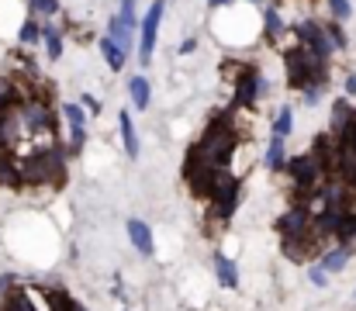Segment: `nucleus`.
I'll return each instance as SVG.
<instances>
[{
  "label": "nucleus",
  "instance_id": "1",
  "mask_svg": "<svg viewBox=\"0 0 356 311\" xmlns=\"http://www.w3.org/2000/svg\"><path fill=\"white\" fill-rule=\"evenodd\" d=\"M191 149H194L208 166H215V170H229V163H232V156H236V149H238L236 107L225 111V114H218V118H211V125L204 128L201 142L191 145Z\"/></svg>",
  "mask_w": 356,
  "mask_h": 311
},
{
  "label": "nucleus",
  "instance_id": "2",
  "mask_svg": "<svg viewBox=\"0 0 356 311\" xmlns=\"http://www.w3.org/2000/svg\"><path fill=\"white\" fill-rule=\"evenodd\" d=\"M284 66H287V83L298 87V90H312V87H325L329 83V63L318 59V56H312L301 45L287 49Z\"/></svg>",
  "mask_w": 356,
  "mask_h": 311
},
{
  "label": "nucleus",
  "instance_id": "3",
  "mask_svg": "<svg viewBox=\"0 0 356 311\" xmlns=\"http://www.w3.org/2000/svg\"><path fill=\"white\" fill-rule=\"evenodd\" d=\"M225 77L232 80V107H252L270 94V80L259 73L256 63H225Z\"/></svg>",
  "mask_w": 356,
  "mask_h": 311
},
{
  "label": "nucleus",
  "instance_id": "4",
  "mask_svg": "<svg viewBox=\"0 0 356 311\" xmlns=\"http://www.w3.org/2000/svg\"><path fill=\"white\" fill-rule=\"evenodd\" d=\"M284 170H287V177H291V184H294V198L312 194V191L325 180V170H322L308 152H301V156L287 159V163H284Z\"/></svg>",
  "mask_w": 356,
  "mask_h": 311
},
{
  "label": "nucleus",
  "instance_id": "5",
  "mask_svg": "<svg viewBox=\"0 0 356 311\" xmlns=\"http://www.w3.org/2000/svg\"><path fill=\"white\" fill-rule=\"evenodd\" d=\"M163 10H166V0H152V7L145 10V17H142V24H138V63H142V66L152 63V49H156V38H159Z\"/></svg>",
  "mask_w": 356,
  "mask_h": 311
},
{
  "label": "nucleus",
  "instance_id": "6",
  "mask_svg": "<svg viewBox=\"0 0 356 311\" xmlns=\"http://www.w3.org/2000/svg\"><path fill=\"white\" fill-rule=\"evenodd\" d=\"M208 201L215 205V214H218L222 221H229V218H232V211H236V205H238V177L236 173L218 170V177H215V187H211Z\"/></svg>",
  "mask_w": 356,
  "mask_h": 311
},
{
  "label": "nucleus",
  "instance_id": "7",
  "mask_svg": "<svg viewBox=\"0 0 356 311\" xmlns=\"http://www.w3.org/2000/svg\"><path fill=\"white\" fill-rule=\"evenodd\" d=\"M294 38H298L301 49H308L312 56H318V59H325V63H329V56L336 52L332 42H329V35H325V28H322V21H298V24H294Z\"/></svg>",
  "mask_w": 356,
  "mask_h": 311
},
{
  "label": "nucleus",
  "instance_id": "8",
  "mask_svg": "<svg viewBox=\"0 0 356 311\" xmlns=\"http://www.w3.org/2000/svg\"><path fill=\"white\" fill-rule=\"evenodd\" d=\"M66 121H70V145H66V156H80L83 145H87V111L76 101H70L63 107Z\"/></svg>",
  "mask_w": 356,
  "mask_h": 311
},
{
  "label": "nucleus",
  "instance_id": "9",
  "mask_svg": "<svg viewBox=\"0 0 356 311\" xmlns=\"http://www.w3.org/2000/svg\"><path fill=\"white\" fill-rule=\"evenodd\" d=\"M124 232H128V239H131V246L138 249V256H152V232H149V225L142 221V218H128V225H124Z\"/></svg>",
  "mask_w": 356,
  "mask_h": 311
},
{
  "label": "nucleus",
  "instance_id": "10",
  "mask_svg": "<svg viewBox=\"0 0 356 311\" xmlns=\"http://www.w3.org/2000/svg\"><path fill=\"white\" fill-rule=\"evenodd\" d=\"M118 131H121V145H124L128 159H138V131H135V121H131L128 107L118 114Z\"/></svg>",
  "mask_w": 356,
  "mask_h": 311
},
{
  "label": "nucleus",
  "instance_id": "11",
  "mask_svg": "<svg viewBox=\"0 0 356 311\" xmlns=\"http://www.w3.org/2000/svg\"><path fill=\"white\" fill-rule=\"evenodd\" d=\"M346 263H350V246H336V249H325L322 256H318V266L332 277V273H339V270H346Z\"/></svg>",
  "mask_w": 356,
  "mask_h": 311
},
{
  "label": "nucleus",
  "instance_id": "12",
  "mask_svg": "<svg viewBox=\"0 0 356 311\" xmlns=\"http://www.w3.org/2000/svg\"><path fill=\"white\" fill-rule=\"evenodd\" d=\"M21 101H24V90H21V83H14V80L0 77V114H7L10 107H17Z\"/></svg>",
  "mask_w": 356,
  "mask_h": 311
},
{
  "label": "nucleus",
  "instance_id": "13",
  "mask_svg": "<svg viewBox=\"0 0 356 311\" xmlns=\"http://www.w3.org/2000/svg\"><path fill=\"white\" fill-rule=\"evenodd\" d=\"M215 273H218V280H222L225 291H236L238 287V273H236V266H232V260H229L225 253H215Z\"/></svg>",
  "mask_w": 356,
  "mask_h": 311
},
{
  "label": "nucleus",
  "instance_id": "14",
  "mask_svg": "<svg viewBox=\"0 0 356 311\" xmlns=\"http://www.w3.org/2000/svg\"><path fill=\"white\" fill-rule=\"evenodd\" d=\"M350 114H353V107H350V97H339V101L332 104V114H329V135H339L343 131V125L350 121Z\"/></svg>",
  "mask_w": 356,
  "mask_h": 311
},
{
  "label": "nucleus",
  "instance_id": "15",
  "mask_svg": "<svg viewBox=\"0 0 356 311\" xmlns=\"http://www.w3.org/2000/svg\"><path fill=\"white\" fill-rule=\"evenodd\" d=\"M149 94H152V90H149V80H145V77H131V80H128V97H131V104H135L138 111L149 107Z\"/></svg>",
  "mask_w": 356,
  "mask_h": 311
},
{
  "label": "nucleus",
  "instance_id": "16",
  "mask_svg": "<svg viewBox=\"0 0 356 311\" xmlns=\"http://www.w3.org/2000/svg\"><path fill=\"white\" fill-rule=\"evenodd\" d=\"M42 42H45L49 59L56 63V59L63 56V31H59V28H52V24H42Z\"/></svg>",
  "mask_w": 356,
  "mask_h": 311
},
{
  "label": "nucleus",
  "instance_id": "17",
  "mask_svg": "<svg viewBox=\"0 0 356 311\" xmlns=\"http://www.w3.org/2000/svg\"><path fill=\"white\" fill-rule=\"evenodd\" d=\"M284 156H287V149H284V138H270V145H266V166L273 170V173H280L284 170Z\"/></svg>",
  "mask_w": 356,
  "mask_h": 311
},
{
  "label": "nucleus",
  "instance_id": "18",
  "mask_svg": "<svg viewBox=\"0 0 356 311\" xmlns=\"http://www.w3.org/2000/svg\"><path fill=\"white\" fill-rule=\"evenodd\" d=\"M101 52H104V59H108V66H111L115 73H118V70H124V63H128V56L121 52V49H118V45H115V42H111V38H108V35L101 38Z\"/></svg>",
  "mask_w": 356,
  "mask_h": 311
},
{
  "label": "nucleus",
  "instance_id": "19",
  "mask_svg": "<svg viewBox=\"0 0 356 311\" xmlns=\"http://www.w3.org/2000/svg\"><path fill=\"white\" fill-rule=\"evenodd\" d=\"M291 125H294V111H291V104H284V107L277 111L273 135H277V138H287V135H291Z\"/></svg>",
  "mask_w": 356,
  "mask_h": 311
},
{
  "label": "nucleus",
  "instance_id": "20",
  "mask_svg": "<svg viewBox=\"0 0 356 311\" xmlns=\"http://www.w3.org/2000/svg\"><path fill=\"white\" fill-rule=\"evenodd\" d=\"M263 21H266V35H270V42H277V38L284 35V17L277 14V7H266V10H263Z\"/></svg>",
  "mask_w": 356,
  "mask_h": 311
},
{
  "label": "nucleus",
  "instance_id": "21",
  "mask_svg": "<svg viewBox=\"0 0 356 311\" xmlns=\"http://www.w3.org/2000/svg\"><path fill=\"white\" fill-rule=\"evenodd\" d=\"M28 10H31V17H56L63 7H59V0H28Z\"/></svg>",
  "mask_w": 356,
  "mask_h": 311
},
{
  "label": "nucleus",
  "instance_id": "22",
  "mask_svg": "<svg viewBox=\"0 0 356 311\" xmlns=\"http://www.w3.org/2000/svg\"><path fill=\"white\" fill-rule=\"evenodd\" d=\"M17 38H21V45H35V42L42 38V24H38V17H28V21L21 24Z\"/></svg>",
  "mask_w": 356,
  "mask_h": 311
},
{
  "label": "nucleus",
  "instance_id": "23",
  "mask_svg": "<svg viewBox=\"0 0 356 311\" xmlns=\"http://www.w3.org/2000/svg\"><path fill=\"white\" fill-rule=\"evenodd\" d=\"M322 28H325V35H329L332 49H346V45H350V38H346V31H343V24H339V21H322Z\"/></svg>",
  "mask_w": 356,
  "mask_h": 311
},
{
  "label": "nucleus",
  "instance_id": "24",
  "mask_svg": "<svg viewBox=\"0 0 356 311\" xmlns=\"http://www.w3.org/2000/svg\"><path fill=\"white\" fill-rule=\"evenodd\" d=\"M118 17L121 24H128L131 31H135V24H138V14H135V0H118Z\"/></svg>",
  "mask_w": 356,
  "mask_h": 311
},
{
  "label": "nucleus",
  "instance_id": "25",
  "mask_svg": "<svg viewBox=\"0 0 356 311\" xmlns=\"http://www.w3.org/2000/svg\"><path fill=\"white\" fill-rule=\"evenodd\" d=\"M329 10H332L336 21H346V17L353 14V3H350V0H329Z\"/></svg>",
  "mask_w": 356,
  "mask_h": 311
},
{
  "label": "nucleus",
  "instance_id": "26",
  "mask_svg": "<svg viewBox=\"0 0 356 311\" xmlns=\"http://www.w3.org/2000/svg\"><path fill=\"white\" fill-rule=\"evenodd\" d=\"M308 280H312L315 287H329V273H325L318 263H315V266H308Z\"/></svg>",
  "mask_w": 356,
  "mask_h": 311
},
{
  "label": "nucleus",
  "instance_id": "27",
  "mask_svg": "<svg viewBox=\"0 0 356 311\" xmlns=\"http://www.w3.org/2000/svg\"><path fill=\"white\" fill-rule=\"evenodd\" d=\"M87 114H101V101L97 97H90V94H83V104H80Z\"/></svg>",
  "mask_w": 356,
  "mask_h": 311
},
{
  "label": "nucleus",
  "instance_id": "28",
  "mask_svg": "<svg viewBox=\"0 0 356 311\" xmlns=\"http://www.w3.org/2000/svg\"><path fill=\"white\" fill-rule=\"evenodd\" d=\"M194 49H197V42H194V38H184V42H180V49H177V52H180V56H191V52H194Z\"/></svg>",
  "mask_w": 356,
  "mask_h": 311
},
{
  "label": "nucleus",
  "instance_id": "29",
  "mask_svg": "<svg viewBox=\"0 0 356 311\" xmlns=\"http://www.w3.org/2000/svg\"><path fill=\"white\" fill-rule=\"evenodd\" d=\"M346 94H350V97L356 94V73H350V77H346Z\"/></svg>",
  "mask_w": 356,
  "mask_h": 311
},
{
  "label": "nucleus",
  "instance_id": "30",
  "mask_svg": "<svg viewBox=\"0 0 356 311\" xmlns=\"http://www.w3.org/2000/svg\"><path fill=\"white\" fill-rule=\"evenodd\" d=\"M225 3H232V0H208V7H225Z\"/></svg>",
  "mask_w": 356,
  "mask_h": 311
},
{
  "label": "nucleus",
  "instance_id": "31",
  "mask_svg": "<svg viewBox=\"0 0 356 311\" xmlns=\"http://www.w3.org/2000/svg\"><path fill=\"white\" fill-rule=\"evenodd\" d=\"M7 284H14V277H0V291H3Z\"/></svg>",
  "mask_w": 356,
  "mask_h": 311
},
{
  "label": "nucleus",
  "instance_id": "32",
  "mask_svg": "<svg viewBox=\"0 0 356 311\" xmlns=\"http://www.w3.org/2000/svg\"><path fill=\"white\" fill-rule=\"evenodd\" d=\"M252 3H256V0H252Z\"/></svg>",
  "mask_w": 356,
  "mask_h": 311
}]
</instances>
